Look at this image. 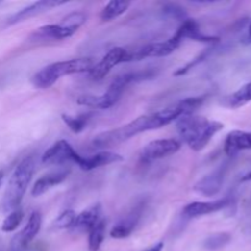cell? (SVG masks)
<instances>
[{
  "mask_svg": "<svg viewBox=\"0 0 251 251\" xmlns=\"http://www.w3.org/2000/svg\"><path fill=\"white\" fill-rule=\"evenodd\" d=\"M203 102H205V96L189 97L176 103V105L164 108V109L152 113V114L141 115V117L136 118L135 120L123 125V126L102 132V134L95 136L91 146L96 150L110 149V147L117 146L122 142L127 141L135 135L161 129V127L166 126L171 123L176 122L179 118L191 115L196 109H199V107H201Z\"/></svg>",
  "mask_w": 251,
  "mask_h": 251,
  "instance_id": "obj_1",
  "label": "cell"
},
{
  "mask_svg": "<svg viewBox=\"0 0 251 251\" xmlns=\"http://www.w3.org/2000/svg\"><path fill=\"white\" fill-rule=\"evenodd\" d=\"M222 129V123L199 115H185L176 120L178 134L194 151H201L205 149L211 139Z\"/></svg>",
  "mask_w": 251,
  "mask_h": 251,
  "instance_id": "obj_2",
  "label": "cell"
},
{
  "mask_svg": "<svg viewBox=\"0 0 251 251\" xmlns=\"http://www.w3.org/2000/svg\"><path fill=\"white\" fill-rule=\"evenodd\" d=\"M154 75V71H137V73H127L123 75L117 76L112 83L109 85L108 90L100 96L95 95H83L77 98V104L83 105V107L92 108V109H109L113 105L118 103L122 95L124 93L125 88L132 82L151 78Z\"/></svg>",
  "mask_w": 251,
  "mask_h": 251,
  "instance_id": "obj_3",
  "label": "cell"
},
{
  "mask_svg": "<svg viewBox=\"0 0 251 251\" xmlns=\"http://www.w3.org/2000/svg\"><path fill=\"white\" fill-rule=\"evenodd\" d=\"M36 169V157L27 156L15 167L9 181L6 190L1 200V211L10 213L20 208L24 196L26 194L27 186L29 185Z\"/></svg>",
  "mask_w": 251,
  "mask_h": 251,
  "instance_id": "obj_4",
  "label": "cell"
},
{
  "mask_svg": "<svg viewBox=\"0 0 251 251\" xmlns=\"http://www.w3.org/2000/svg\"><path fill=\"white\" fill-rule=\"evenodd\" d=\"M95 64L96 61L92 58H77L51 63L34 74L31 80L32 85L39 90H47L63 76L90 73Z\"/></svg>",
  "mask_w": 251,
  "mask_h": 251,
  "instance_id": "obj_5",
  "label": "cell"
},
{
  "mask_svg": "<svg viewBox=\"0 0 251 251\" xmlns=\"http://www.w3.org/2000/svg\"><path fill=\"white\" fill-rule=\"evenodd\" d=\"M87 20L83 12H71L63 19L60 24L44 25L33 32L29 39L33 42L61 41L76 33Z\"/></svg>",
  "mask_w": 251,
  "mask_h": 251,
  "instance_id": "obj_6",
  "label": "cell"
},
{
  "mask_svg": "<svg viewBox=\"0 0 251 251\" xmlns=\"http://www.w3.org/2000/svg\"><path fill=\"white\" fill-rule=\"evenodd\" d=\"M180 43L171 38L164 42H154V43L145 44L135 49H127L126 63L130 61H139L145 58H159V56H167L173 53Z\"/></svg>",
  "mask_w": 251,
  "mask_h": 251,
  "instance_id": "obj_7",
  "label": "cell"
},
{
  "mask_svg": "<svg viewBox=\"0 0 251 251\" xmlns=\"http://www.w3.org/2000/svg\"><path fill=\"white\" fill-rule=\"evenodd\" d=\"M82 156L74 150V147L65 140L55 142L51 145L42 156V162L44 164H56L61 166L65 163H76L78 166Z\"/></svg>",
  "mask_w": 251,
  "mask_h": 251,
  "instance_id": "obj_8",
  "label": "cell"
},
{
  "mask_svg": "<svg viewBox=\"0 0 251 251\" xmlns=\"http://www.w3.org/2000/svg\"><path fill=\"white\" fill-rule=\"evenodd\" d=\"M180 147L181 144L176 139L154 140L142 149L141 153H140V159L144 163H151L157 159H162L164 157L176 153Z\"/></svg>",
  "mask_w": 251,
  "mask_h": 251,
  "instance_id": "obj_9",
  "label": "cell"
},
{
  "mask_svg": "<svg viewBox=\"0 0 251 251\" xmlns=\"http://www.w3.org/2000/svg\"><path fill=\"white\" fill-rule=\"evenodd\" d=\"M126 58L127 49L122 48V47H115V48L110 49L98 63H96L92 70L88 74L93 80H102L110 73V70L114 66L126 63Z\"/></svg>",
  "mask_w": 251,
  "mask_h": 251,
  "instance_id": "obj_10",
  "label": "cell"
},
{
  "mask_svg": "<svg viewBox=\"0 0 251 251\" xmlns=\"http://www.w3.org/2000/svg\"><path fill=\"white\" fill-rule=\"evenodd\" d=\"M42 228V216L38 211H33L27 221L26 226L20 233H17L11 242L12 251H26L27 248L32 243V240L37 237Z\"/></svg>",
  "mask_w": 251,
  "mask_h": 251,
  "instance_id": "obj_11",
  "label": "cell"
},
{
  "mask_svg": "<svg viewBox=\"0 0 251 251\" xmlns=\"http://www.w3.org/2000/svg\"><path fill=\"white\" fill-rule=\"evenodd\" d=\"M232 200L229 196L223 199H218L215 201H195V202L188 203L183 208V216L185 218H196L201 216L211 215V213L218 212L227 206L230 205Z\"/></svg>",
  "mask_w": 251,
  "mask_h": 251,
  "instance_id": "obj_12",
  "label": "cell"
},
{
  "mask_svg": "<svg viewBox=\"0 0 251 251\" xmlns=\"http://www.w3.org/2000/svg\"><path fill=\"white\" fill-rule=\"evenodd\" d=\"M172 38L176 39L178 43H181L184 39L189 38L193 41L201 42V43H216L218 41L217 37L206 36L201 32L198 22L193 19H185L181 22L180 26L176 31V33L172 36Z\"/></svg>",
  "mask_w": 251,
  "mask_h": 251,
  "instance_id": "obj_13",
  "label": "cell"
},
{
  "mask_svg": "<svg viewBox=\"0 0 251 251\" xmlns=\"http://www.w3.org/2000/svg\"><path fill=\"white\" fill-rule=\"evenodd\" d=\"M66 4V1H56V0H41V1L33 2V4L28 5L27 7H24L22 10H20L19 12L14 14L12 16H10L6 20V25H15L19 24V22L26 21L29 20L31 17L37 16L39 14H43V12L48 11V10L53 9V7L59 6V5Z\"/></svg>",
  "mask_w": 251,
  "mask_h": 251,
  "instance_id": "obj_14",
  "label": "cell"
},
{
  "mask_svg": "<svg viewBox=\"0 0 251 251\" xmlns=\"http://www.w3.org/2000/svg\"><path fill=\"white\" fill-rule=\"evenodd\" d=\"M225 180V167H220L212 173L207 174L194 185V190L207 198L217 195Z\"/></svg>",
  "mask_w": 251,
  "mask_h": 251,
  "instance_id": "obj_15",
  "label": "cell"
},
{
  "mask_svg": "<svg viewBox=\"0 0 251 251\" xmlns=\"http://www.w3.org/2000/svg\"><path fill=\"white\" fill-rule=\"evenodd\" d=\"M142 215V205H137L123 218L122 221L117 223L110 230V237L115 238V239H124L127 238L134 229L136 228L137 223H139L140 218Z\"/></svg>",
  "mask_w": 251,
  "mask_h": 251,
  "instance_id": "obj_16",
  "label": "cell"
},
{
  "mask_svg": "<svg viewBox=\"0 0 251 251\" xmlns=\"http://www.w3.org/2000/svg\"><path fill=\"white\" fill-rule=\"evenodd\" d=\"M102 207L100 203L93 205L91 207L86 208L81 213L76 215L75 222L71 227V232L74 233H86L90 232L91 228L102 220Z\"/></svg>",
  "mask_w": 251,
  "mask_h": 251,
  "instance_id": "obj_17",
  "label": "cell"
},
{
  "mask_svg": "<svg viewBox=\"0 0 251 251\" xmlns=\"http://www.w3.org/2000/svg\"><path fill=\"white\" fill-rule=\"evenodd\" d=\"M225 152L227 156L232 157L243 151L251 150V131L234 130L227 135L225 140Z\"/></svg>",
  "mask_w": 251,
  "mask_h": 251,
  "instance_id": "obj_18",
  "label": "cell"
},
{
  "mask_svg": "<svg viewBox=\"0 0 251 251\" xmlns=\"http://www.w3.org/2000/svg\"><path fill=\"white\" fill-rule=\"evenodd\" d=\"M123 159L124 158L119 153H115V152L112 151H100L98 153L93 154V156L82 157L80 163H78V167L82 171L90 172L96 168H100V167L117 163V162H122Z\"/></svg>",
  "mask_w": 251,
  "mask_h": 251,
  "instance_id": "obj_19",
  "label": "cell"
},
{
  "mask_svg": "<svg viewBox=\"0 0 251 251\" xmlns=\"http://www.w3.org/2000/svg\"><path fill=\"white\" fill-rule=\"evenodd\" d=\"M69 173H70V171H58L41 176V178L34 183V185L32 186V196L38 198V196L46 194L47 191L50 190L54 186L61 184L66 178H68Z\"/></svg>",
  "mask_w": 251,
  "mask_h": 251,
  "instance_id": "obj_20",
  "label": "cell"
},
{
  "mask_svg": "<svg viewBox=\"0 0 251 251\" xmlns=\"http://www.w3.org/2000/svg\"><path fill=\"white\" fill-rule=\"evenodd\" d=\"M129 6L130 1H118V0L109 1L103 7L102 11H100V20L102 21H112V20L117 19V17L125 14L126 10L129 9Z\"/></svg>",
  "mask_w": 251,
  "mask_h": 251,
  "instance_id": "obj_21",
  "label": "cell"
},
{
  "mask_svg": "<svg viewBox=\"0 0 251 251\" xmlns=\"http://www.w3.org/2000/svg\"><path fill=\"white\" fill-rule=\"evenodd\" d=\"M105 237V221L100 220L88 232V250L98 251Z\"/></svg>",
  "mask_w": 251,
  "mask_h": 251,
  "instance_id": "obj_22",
  "label": "cell"
},
{
  "mask_svg": "<svg viewBox=\"0 0 251 251\" xmlns=\"http://www.w3.org/2000/svg\"><path fill=\"white\" fill-rule=\"evenodd\" d=\"M251 102V82L245 83L244 86L235 91L228 98V105L232 108H240Z\"/></svg>",
  "mask_w": 251,
  "mask_h": 251,
  "instance_id": "obj_23",
  "label": "cell"
},
{
  "mask_svg": "<svg viewBox=\"0 0 251 251\" xmlns=\"http://www.w3.org/2000/svg\"><path fill=\"white\" fill-rule=\"evenodd\" d=\"M61 119L65 123L66 126L71 130L75 134L83 131L85 127L87 126L88 122H90V115L88 114H81L77 117H73V115L63 114L61 115Z\"/></svg>",
  "mask_w": 251,
  "mask_h": 251,
  "instance_id": "obj_24",
  "label": "cell"
},
{
  "mask_svg": "<svg viewBox=\"0 0 251 251\" xmlns=\"http://www.w3.org/2000/svg\"><path fill=\"white\" fill-rule=\"evenodd\" d=\"M76 213L74 210H65L55 218L51 223V229L61 230V229H71L74 222H75Z\"/></svg>",
  "mask_w": 251,
  "mask_h": 251,
  "instance_id": "obj_25",
  "label": "cell"
},
{
  "mask_svg": "<svg viewBox=\"0 0 251 251\" xmlns=\"http://www.w3.org/2000/svg\"><path fill=\"white\" fill-rule=\"evenodd\" d=\"M22 220H24V211L21 208H17V210L12 211L9 215L6 216L4 221L1 223V230L4 233H11L14 230H16L19 228V226L21 225Z\"/></svg>",
  "mask_w": 251,
  "mask_h": 251,
  "instance_id": "obj_26",
  "label": "cell"
},
{
  "mask_svg": "<svg viewBox=\"0 0 251 251\" xmlns=\"http://www.w3.org/2000/svg\"><path fill=\"white\" fill-rule=\"evenodd\" d=\"M230 242V235L228 233H218V234H212L203 242V248L206 250H220L225 248L228 243Z\"/></svg>",
  "mask_w": 251,
  "mask_h": 251,
  "instance_id": "obj_27",
  "label": "cell"
},
{
  "mask_svg": "<svg viewBox=\"0 0 251 251\" xmlns=\"http://www.w3.org/2000/svg\"><path fill=\"white\" fill-rule=\"evenodd\" d=\"M163 11L166 12L168 16L174 17V19H178L184 21L186 19V12L184 11L183 7L178 4H167L164 5L163 7Z\"/></svg>",
  "mask_w": 251,
  "mask_h": 251,
  "instance_id": "obj_28",
  "label": "cell"
},
{
  "mask_svg": "<svg viewBox=\"0 0 251 251\" xmlns=\"http://www.w3.org/2000/svg\"><path fill=\"white\" fill-rule=\"evenodd\" d=\"M163 248H164V243L159 242V243H157V244H154L153 247L149 248V249L145 250V251H163Z\"/></svg>",
  "mask_w": 251,
  "mask_h": 251,
  "instance_id": "obj_29",
  "label": "cell"
},
{
  "mask_svg": "<svg viewBox=\"0 0 251 251\" xmlns=\"http://www.w3.org/2000/svg\"><path fill=\"white\" fill-rule=\"evenodd\" d=\"M247 43L251 44V20L249 22V26H248V34H247Z\"/></svg>",
  "mask_w": 251,
  "mask_h": 251,
  "instance_id": "obj_30",
  "label": "cell"
},
{
  "mask_svg": "<svg viewBox=\"0 0 251 251\" xmlns=\"http://www.w3.org/2000/svg\"><path fill=\"white\" fill-rule=\"evenodd\" d=\"M242 181H251V171L242 178Z\"/></svg>",
  "mask_w": 251,
  "mask_h": 251,
  "instance_id": "obj_31",
  "label": "cell"
},
{
  "mask_svg": "<svg viewBox=\"0 0 251 251\" xmlns=\"http://www.w3.org/2000/svg\"><path fill=\"white\" fill-rule=\"evenodd\" d=\"M2 180H4V172L0 171V186H1Z\"/></svg>",
  "mask_w": 251,
  "mask_h": 251,
  "instance_id": "obj_32",
  "label": "cell"
}]
</instances>
